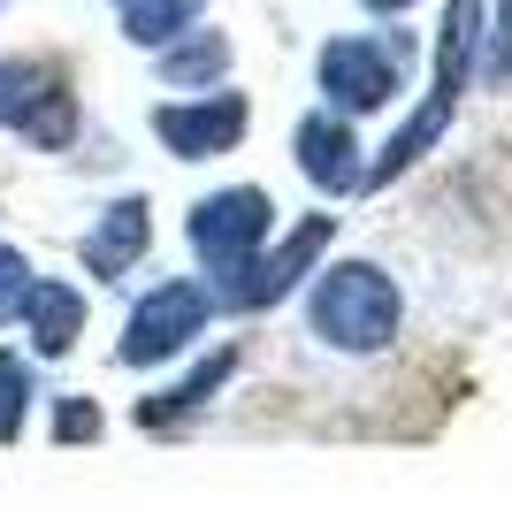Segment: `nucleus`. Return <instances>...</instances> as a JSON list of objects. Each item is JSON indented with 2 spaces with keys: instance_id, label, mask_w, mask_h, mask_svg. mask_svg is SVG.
Segmentation results:
<instances>
[{
  "instance_id": "obj_4",
  "label": "nucleus",
  "mask_w": 512,
  "mask_h": 512,
  "mask_svg": "<svg viewBox=\"0 0 512 512\" xmlns=\"http://www.w3.org/2000/svg\"><path fill=\"white\" fill-rule=\"evenodd\" d=\"M192 8H199V0H138V8H130V31H138V39H169Z\"/></svg>"
},
{
  "instance_id": "obj_1",
  "label": "nucleus",
  "mask_w": 512,
  "mask_h": 512,
  "mask_svg": "<svg viewBox=\"0 0 512 512\" xmlns=\"http://www.w3.org/2000/svg\"><path fill=\"white\" fill-rule=\"evenodd\" d=\"M314 321L337 344L367 352V344H383L390 329H398V291H390L375 268H337V276L321 283V299H314Z\"/></svg>"
},
{
  "instance_id": "obj_5",
  "label": "nucleus",
  "mask_w": 512,
  "mask_h": 512,
  "mask_svg": "<svg viewBox=\"0 0 512 512\" xmlns=\"http://www.w3.org/2000/svg\"><path fill=\"white\" fill-rule=\"evenodd\" d=\"M490 77H512V8L497 16V46H490Z\"/></svg>"
},
{
  "instance_id": "obj_6",
  "label": "nucleus",
  "mask_w": 512,
  "mask_h": 512,
  "mask_svg": "<svg viewBox=\"0 0 512 512\" xmlns=\"http://www.w3.org/2000/svg\"><path fill=\"white\" fill-rule=\"evenodd\" d=\"M375 8H406V0H375Z\"/></svg>"
},
{
  "instance_id": "obj_2",
  "label": "nucleus",
  "mask_w": 512,
  "mask_h": 512,
  "mask_svg": "<svg viewBox=\"0 0 512 512\" xmlns=\"http://www.w3.org/2000/svg\"><path fill=\"white\" fill-rule=\"evenodd\" d=\"M321 85L344 107H383L398 92V46H367V39H337L321 54Z\"/></svg>"
},
{
  "instance_id": "obj_3",
  "label": "nucleus",
  "mask_w": 512,
  "mask_h": 512,
  "mask_svg": "<svg viewBox=\"0 0 512 512\" xmlns=\"http://www.w3.org/2000/svg\"><path fill=\"white\" fill-rule=\"evenodd\" d=\"M299 153H306V169H314L321 184H352V138H344L337 123H306Z\"/></svg>"
}]
</instances>
